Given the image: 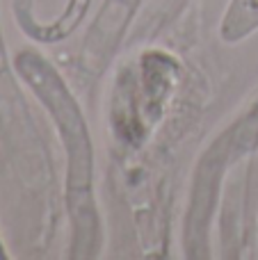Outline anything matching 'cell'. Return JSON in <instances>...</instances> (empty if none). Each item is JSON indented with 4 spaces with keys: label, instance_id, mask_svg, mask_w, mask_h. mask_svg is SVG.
I'll return each mask as SVG.
<instances>
[{
    "label": "cell",
    "instance_id": "1",
    "mask_svg": "<svg viewBox=\"0 0 258 260\" xmlns=\"http://www.w3.org/2000/svg\"><path fill=\"white\" fill-rule=\"evenodd\" d=\"M16 67L25 78V82L32 87V91L44 101L50 117L55 119V126L59 128L69 155L67 194L71 219L76 226V256H89L99 226H96V208L94 197H91L94 157H91V144L85 119L59 73L44 57L27 50L18 55Z\"/></svg>",
    "mask_w": 258,
    "mask_h": 260
},
{
    "label": "cell",
    "instance_id": "2",
    "mask_svg": "<svg viewBox=\"0 0 258 260\" xmlns=\"http://www.w3.org/2000/svg\"><path fill=\"white\" fill-rule=\"evenodd\" d=\"M258 30V0H231L219 25L227 44H238Z\"/></svg>",
    "mask_w": 258,
    "mask_h": 260
},
{
    "label": "cell",
    "instance_id": "3",
    "mask_svg": "<svg viewBox=\"0 0 258 260\" xmlns=\"http://www.w3.org/2000/svg\"><path fill=\"white\" fill-rule=\"evenodd\" d=\"M108 5L119 14H133L137 0H108Z\"/></svg>",
    "mask_w": 258,
    "mask_h": 260
},
{
    "label": "cell",
    "instance_id": "4",
    "mask_svg": "<svg viewBox=\"0 0 258 260\" xmlns=\"http://www.w3.org/2000/svg\"><path fill=\"white\" fill-rule=\"evenodd\" d=\"M0 69H3V44H0Z\"/></svg>",
    "mask_w": 258,
    "mask_h": 260
}]
</instances>
